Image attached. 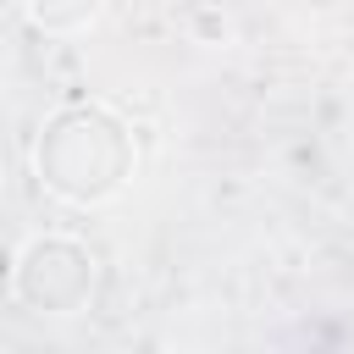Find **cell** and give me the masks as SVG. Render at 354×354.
Returning a JSON list of instances; mask_svg holds the SVG:
<instances>
[{"instance_id":"1","label":"cell","mask_w":354,"mask_h":354,"mask_svg":"<svg viewBox=\"0 0 354 354\" xmlns=\"http://www.w3.org/2000/svg\"><path fill=\"white\" fill-rule=\"evenodd\" d=\"M83 133H88V111H72V116H61V122L44 133L50 144H66V149H72V160H66V155L39 160L44 183H50L55 194H66V199H100V194H111V188L122 183V171H127V144H122V127H116V122L100 116V127H94L88 144H83Z\"/></svg>"},{"instance_id":"2","label":"cell","mask_w":354,"mask_h":354,"mask_svg":"<svg viewBox=\"0 0 354 354\" xmlns=\"http://www.w3.org/2000/svg\"><path fill=\"white\" fill-rule=\"evenodd\" d=\"M28 11L44 28H77L83 17H94V0H28Z\"/></svg>"}]
</instances>
